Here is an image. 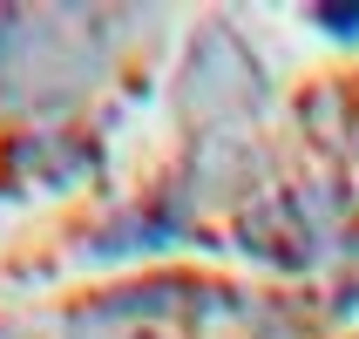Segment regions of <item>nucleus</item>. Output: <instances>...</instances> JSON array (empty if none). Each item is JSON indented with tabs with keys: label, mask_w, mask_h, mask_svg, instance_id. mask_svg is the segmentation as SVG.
<instances>
[{
	"label": "nucleus",
	"mask_w": 359,
	"mask_h": 339,
	"mask_svg": "<svg viewBox=\"0 0 359 339\" xmlns=\"http://www.w3.org/2000/svg\"><path fill=\"white\" fill-rule=\"evenodd\" d=\"M312 20H319V27H325V34H359V7H319V14H312Z\"/></svg>",
	"instance_id": "nucleus-1"
}]
</instances>
